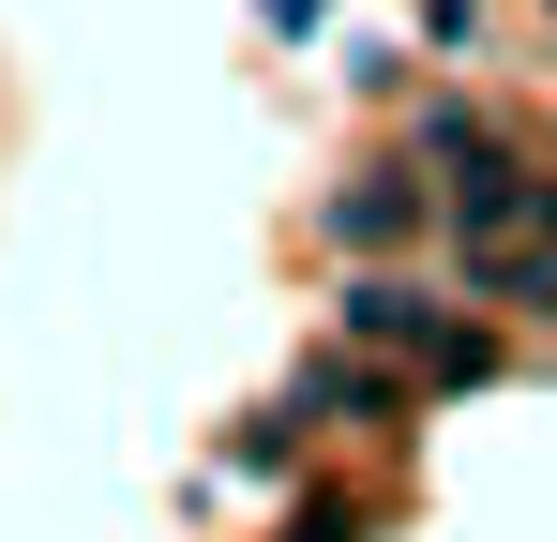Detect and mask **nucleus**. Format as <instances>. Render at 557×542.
I'll return each mask as SVG.
<instances>
[{
	"label": "nucleus",
	"mask_w": 557,
	"mask_h": 542,
	"mask_svg": "<svg viewBox=\"0 0 557 542\" xmlns=\"http://www.w3.org/2000/svg\"><path fill=\"white\" fill-rule=\"evenodd\" d=\"M407 226H422V211H407L392 181H362V196H332V242H407Z\"/></svg>",
	"instance_id": "nucleus-1"
}]
</instances>
